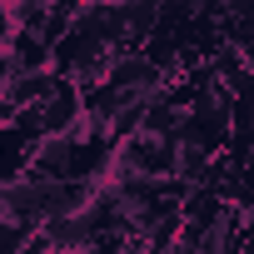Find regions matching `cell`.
I'll use <instances>...</instances> for the list:
<instances>
[{
    "mask_svg": "<svg viewBox=\"0 0 254 254\" xmlns=\"http://www.w3.org/2000/svg\"><path fill=\"white\" fill-rule=\"evenodd\" d=\"M30 110H35V120H40V130H45V135L70 130L75 115H80V90H75V80H70V75H55L50 90H45Z\"/></svg>",
    "mask_w": 254,
    "mask_h": 254,
    "instance_id": "1",
    "label": "cell"
},
{
    "mask_svg": "<svg viewBox=\"0 0 254 254\" xmlns=\"http://www.w3.org/2000/svg\"><path fill=\"white\" fill-rule=\"evenodd\" d=\"M5 55H10V65H15V70H50V45H45L35 30H25V25H15V30H10Z\"/></svg>",
    "mask_w": 254,
    "mask_h": 254,
    "instance_id": "4",
    "label": "cell"
},
{
    "mask_svg": "<svg viewBox=\"0 0 254 254\" xmlns=\"http://www.w3.org/2000/svg\"><path fill=\"white\" fill-rule=\"evenodd\" d=\"M219 209H224V199H219L209 185H190V190L180 194V219H190V224H199V229H204Z\"/></svg>",
    "mask_w": 254,
    "mask_h": 254,
    "instance_id": "5",
    "label": "cell"
},
{
    "mask_svg": "<svg viewBox=\"0 0 254 254\" xmlns=\"http://www.w3.org/2000/svg\"><path fill=\"white\" fill-rule=\"evenodd\" d=\"M209 70H214V80H219V85H229L234 95H239V90H249V55H244V45L219 40V45L209 50Z\"/></svg>",
    "mask_w": 254,
    "mask_h": 254,
    "instance_id": "3",
    "label": "cell"
},
{
    "mask_svg": "<svg viewBox=\"0 0 254 254\" xmlns=\"http://www.w3.org/2000/svg\"><path fill=\"white\" fill-rule=\"evenodd\" d=\"M140 130H145V135H175V130H180V110H175L170 100L150 95L145 110H140Z\"/></svg>",
    "mask_w": 254,
    "mask_h": 254,
    "instance_id": "6",
    "label": "cell"
},
{
    "mask_svg": "<svg viewBox=\"0 0 254 254\" xmlns=\"http://www.w3.org/2000/svg\"><path fill=\"white\" fill-rule=\"evenodd\" d=\"M70 135L65 130H55V135H40L35 145H30V155H25V170L20 175H30V180H60L65 175V165H70Z\"/></svg>",
    "mask_w": 254,
    "mask_h": 254,
    "instance_id": "2",
    "label": "cell"
}]
</instances>
